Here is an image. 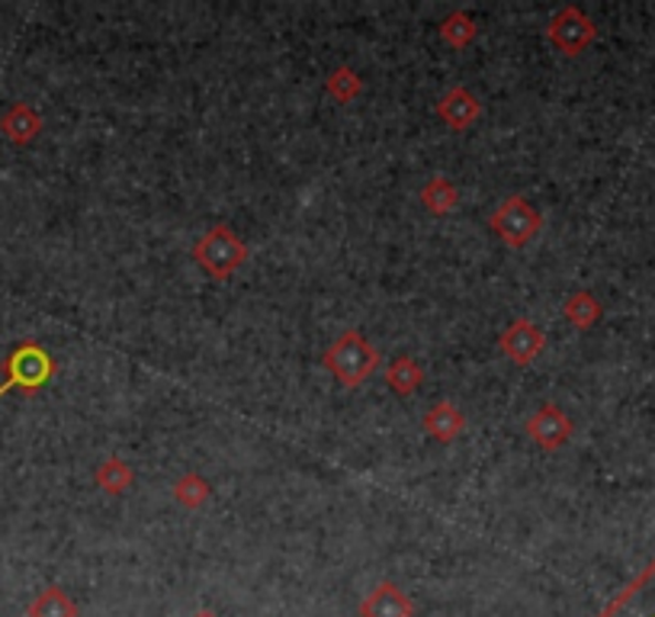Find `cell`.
I'll list each match as a JSON object with an SVG mask.
<instances>
[{
  "mask_svg": "<svg viewBox=\"0 0 655 617\" xmlns=\"http://www.w3.org/2000/svg\"><path fill=\"white\" fill-rule=\"evenodd\" d=\"M594 36H598L594 20L584 17L579 7H562V10L549 20V26H546V39L552 42V49H559V52L569 55V58L582 55L584 49L594 42Z\"/></svg>",
  "mask_w": 655,
  "mask_h": 617,
  "instance_id": "obj_5",
  "label": "cell"
},
{
  "mask_svg": "<svg viewBox=\"0 0 655 617\" xmlns=\"http://www.w3.org/2000/svg\"><path fill=\"white\" fill-rule=\"evenodd\" d=\"M325 370H331L337 376V383L344 390H357L364 386L366 380L373 376V370L379 366V351L364 338V331H344L337 341L328 344V351L322 354Z\"/></svg>",
  "mask_w": 655,
  "mask_h": 617,
  "instance_id": "obj_2",
  "label": "cell"
},
{
  "mask_svg": "<svg viewBox=\"0 0 655 617\" xmlns=\"http://www.w3.org/2000/svg\"><path fill=\"white\" fill-rule=\"evenodd\" d=\"M418 200H421V206H425L431 216H450V213L457 210V203H460V190L453 187L450 178L437 174V178H431V181L421 187Z\"/></svg>",
  "mask_w": 655,
  "mask_h": 617,
  "instance_id": "obj_13",
  "label": "cell"
},
{
  "mask_svg": "<svg viewBox=\"0 0 655 617\" xmlns=\"http://www.w3.org/2000/svg\"><path fill=\"white\" fill-rule=\"evenodd\" d=\"M193 260L213 277V280H228L245 260H248V245L228 228V225H213L210 232L200 235L193 245Z\"/></svg>",
  "mask_w": 655,
  "mask_h": 617,
  "instance_id": "obj_3",
  "label": "cell"
},
{
  "mask_svg": "<svg viewBox=\"0 0 655 617\" xmlns=\"http://www.w3.org/2000/svg\"><path fill=\"white\" fill-rule=\"evenodd\" d=\"M193 617H216L213 611H200V615H193Z\"/></svg>",
  "mask_w": 655,
  "mask_h": 617,
  "instance_id": "obj_21",
  "label": "cell"
},
{
  "mask_svg": "<svg viewBox=\"0 0 655 617\" xmlns=\"http://www.w3.org/2000/svg\"><path fill=\"white\" fill-rule=\"evenodd\" d=\"M488 228L508 245V248H524L544 232V213L520 193L502 200L495 213L488 216Z\"/></svg>",
  "mask_w": 655,
  "mask_h": 617,
  "instance_id": "obj_4",
  "label": "cell"
},
{
  "mask_svg": "<svg viewBox=\"0 0 655 617\" xmlns=\"http://www.w3.org/2000/svg\"><path fill=\"white\" fill-rule=\"evenodd\" d=\"M421 428H425V435L434 437L437 444H453L466 432V415L457 408V402L440 400L431 405V412H425Z\"/></svg>",
  "mask_w": 655,
  "mask_h": 617,
  "instance_id": "obj_11",
  "label": "cell"
},
{
  "mask_svg": "<svg viewBox=\"0 0 655 617\" xmlns=\"http://www.w3.org/2000/svg\"><path fill=\"white\" fill-rule=\"evenodd\" d=\"M361 617H415V602L396 582H379L364 598Z\"/></svg>",
  "mask_w": 655,
  "mask_h": 617,
  "instance_id": "obj_10",
  "label": "cell"
},
{
  "mask_svg": "<svg viewBox=\"0 0 655 617\" xmlns=\"http://www.w3.org/2000/svg\"><path fill=\"white\" fill-rule=\"evenodd\" d=\"M437 116H440V123L450 126L453 132H466L475 119L482 116V104H479V97H475L470 87L457 84V87H450V91L437 100Z\"/></svg>",
  "mask_w": 655,
  "mask_h": 617,
  "instance_id": "obj_9",
  "label": "cell"
},
{
  "mask_svg": "<svg viewBox=\"0 0 655 617\" xmlns=\"http://www.w3.org/2000/svg\"><path fill=\"white\" fill-rule=\"evenodd\" d=\"M26 617H77V605L58 585H49L45 592H39L36 598L30 602Z\"/></svg>",
  "mask_w": 655,
  "mask_h": 617,
  "instance_id": "obj_18",
  "label": "cell"
},
{
  "mask_svg": "<svg viewBox=\"0 0 655 617\" xmlns=\"http://www.w3.org/2000/svg\"><path fill=\"white\" fill-rule=\"evenodd\" d=\"M3 370V383H0V400L7 393H23V396H36L39 390L55 376V358L39 344V341H20L7 361L0 363Z\"/></svg>",
  "mask_w": 655,
  "mask_h": 617,
  "instance_id": "obj_1",
  "label": "cell"
},
{
  "mask_svg": "<svg viewBox=\"0 0 655 617\" xmlns=\"http://www.w3.org/2000/svg\"><path fill=\"white\" fill-rule=\"evenodd\" d=\"M425 383V370L415 358H396V361L386 366V386L396 393V396H415Z\"/></svg>",
  "mask_w": 655,
  "mask_h": 617,
  "instance_id": "obj_14",
  "label": "cell"
},
{
  "mask_svg": "<svg viewBox=\"0 0 655 617\" xmlns=\"http://www.w3.org/2000/svg\"><path fill=\"white\" fill-rule=\"evenodd\" d=\"M598 617H655V556Z\"/></svg>",
  "mask_w": 655,
  "mask_h": 617,
  "instance_id": "obj_6",
  "label": "cell"
},
{
  "mask_svg": "<svg viewBox=\"0 0 655 617\" xmlns=\"http://www.w3.org/2000/svg\"><path fill=\"white\" fill-rule=\"evenodd\" d=\"M0 132L13 146H30V142H36L39 132H42V116L30 104H13L0 116Z\"/></svg>",
  "mask_w": 655,
  "mask_h": 617,
  "instance_id": "obj_12",
  "label": "cell"
},
{
  "mask_svg": "<svg viewBox=\"0 0 655 617\" xmlns=\"http://www.w3.org/2000/svg\"><path fill=\"white\" fill-rule=\"evenodd\" d=\"M562 312H566V319L572 322L576 328H591L598 319H601V302L591 296L588 290H576L569 299H566V306H562Z\"/></svg>",
  "mask_w": 655,
  "mask_h": 617,
  "instance_id": "obj_20",
  "label": "cell"
},
{
  "mask_svg": "<svg viewBox=\"0 0 655 617\" xmlns=\"http://www.w3.org/2000/svg\"><path fill=\"white\" fill-rule=\"evenodd\" d=\"M479 36V26H475V20L466 13V10H457V13H447L443 17V23H440V39L450 45V49H457V52H463V49H470Z\"/></svg>",
  "mask_w": 655,
  "mask_h": 617,
  "instance_id": "obj_16",
  "label": "cell"
},
{
  "mask_svg": "<svg viewBox=\"0 0 655 617\" xmlns=\"http://www.w3.org/2000/svg\"><path fill=\"white\" fill-rule=\"evenodd\" d=\"M210 496H213V486L200 472H183L181 479L174 482V502L186 511L203 509L210 502Z\"/></svg>",
  "mask_w": 655,
  "mask_h": 617,
  "instance_id": "obj_17",
  "label": "cell"
},
{
  "mask_svg": "<svg viewBox=\"0 0 655 617\" xmlns=\"http://www.w3.org/2000/svg\"><path fill=\"white\" fill-rule=\"evenodd\" d=\"M544 348H546L544 328L534 326L530 319H514V322L502 331V338H498V351H502L514 366H527V363H534L540 354H544Z\"/></svg>",
  "mask_w": 655,
  "mask_h": 617,
  "instance_id": "obj_8",
  "label": "cell"
},
{
  "mask_svg": "<svg viewBox=\"0 0 655 617\" xmlns=\"http://www.w3.org/2000/svg\"><path fill=\"white\" fill-rule=\"evenodd\" d=\"M94 482H97L107 496H122V492L132 489L136 470H132L126 460H119V457H107V460L97 467V472H94Z\"/></svg>",
  "mask_w": 655,
  "mask_h": 617,
  "instance_id": "obj_15",
  "label": "cell"
},
{
  "mask_svg": "<svg viewBox=\"0 0 655 617\" xmlns=\"http://www.w3.org/2000/svg\"><path fill=\"white\" fill-rule=\"evenodd\" d=\"M524 432H527V437H530L537 447H544V450H559V447H566V444L572 440L576 425H572V418H569L559 405L544 402V405L527 418Z\"/></svg>",
  "mask_w": 655,
  "mask_h": 617,
  "instance_id": "obj_7",
  "label": "cell"
},
{
  "mask_svg": "<svg viewBox=\"0 0 655 617\" xmlns=\"http://www.w3.org/2000/svg\"><path fill=\"white\" fill-rule=\"evenodd\" d=\"M325 91L331 100H337V104H351L354 97H361V94H364V77L354 72L351 65H337L334 72L328 74Z\"/></svg>",
  "mask_w": 655,
  "mask_h": 617,
  "instance_id": "obj_19",
  "label": "cell"
}]
</instances>
